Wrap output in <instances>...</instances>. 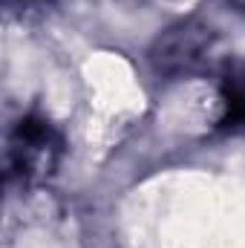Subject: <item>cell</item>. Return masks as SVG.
<instances>
[{
	"label": "cell",
	"mask_w": 245,
	"mask_h": 248,
	"mask_svg": "<svg viewBox=\"0 0 245 248\" xmlns=\"http://www.w3.org/2000/svg\"><path fill=\"white\" fill-rule=\"evenodd\" d=\"M61 156V136L52 130V124L38 116L20 119L12 141H9V170L17 173L23 182L44 179L52 173Z\"/></svg>",
	"instance_id": "obj_1"
},
{
	"label": "cell",
	"mask_w": 245,
	"mask_h": 248,
	"mask_svg": "<svg viewBox=\"0 0 245 248\" xmlns=\"http://www.w3.org/2000/svg\"><path fill=\"white\" fill-rule=\"evenodd\" d=\"M214 44H216V35L211 26L187 20V23L173 26L170 32H165L153 44L150 61L159 75H170V78L190 75L205 66V61L214 52Z\"/></svg>",
	"instance_id": "obj_2"
},
{
	"label": "cell",
	"mask_w": 245,
	"mask_h": 248,
	"mask_svg": "<svg viewBox=\"0 0 245 248\" xmlns=\"http://www.w3.org/2000/svg\"><path fill=\"white\" fill-rule=\"evenodd\" d=\"M222 104H225L222 124L228 130L245 127V66L231 69L222 78Z\"/></svg>",
	"instance_id": "obj_3"
},
{
	"label": "cell",
	"mask_w": 245,
	"mask_h": 248,
	"mask_svg": "<svg viewBox=\"0 0 245 248\" xmlns=\"http://www.w3.org/2000/svg\"><path fill=\"white\" fill-rule=\"evenodd\" d=\"M237 3H245V0H237Z\"/></svg>",
	"instance_id": "obj_4"
}]
</instances>
